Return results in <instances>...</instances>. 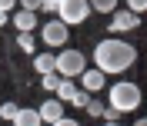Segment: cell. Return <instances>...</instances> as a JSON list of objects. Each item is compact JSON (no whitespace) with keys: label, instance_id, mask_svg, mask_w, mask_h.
Wrapping results in <instances>:
<instances>
[{"label":"cell","instance_id":"cell-1","mask_svg":"<svg viewBox=\"0 0 147 126\" xmlns=\"http://www.w3.org/2000/svg\"><path fill=\"white\" fill-rule=\"evenodd\" d=\"M94 63L97 70L107 76V73H124L137 63V50L127 43V40H117V36H107L94 46Z\"/></svg>","mask_w":147,"mask_h":126},{"label":"cell","instance_id":"cell-2","mask_svg":"<svg viewBox=\"0 0 147 126\" xmlns=\"http://www.w3.org/2000/svg\"><path fill=\"white\" fill-rule=\"evenodd\" d=\"M140 106V86L130 80H120L110 86V109H117V113H130V109Z\"/></svg>","mask_w":147,"mask_h":126},{"label":"cell","instance_id":"cell-3","mask_svg":"<svg viewBox=\"0 0 147 126\" xmlns=\"http://www.w3.org/2000/svg\"><path fill=\"white\" fill-rule=\"evenodd\" d=\"M57 13H60L57 20H60L64 27H77V23H84V20L90 17V3H87V0H60Z\"/></svg>","mask_w":147,"mask_h":126},{"label":"cell","instance_id":"cell-4","mask_svg":"<svg viewBox=\"0 0 147 126\" xmlns=\"http://www.w3.org/2000/svg\"><path fill=\"white\" fill-rule=\"evenodd\" d=\"M87 70V56L80 50H64V53L57 56V76H64V80H74V76H80Z\"/></svg>","mask_w":147,"mask_h":126},{"label":"cell","instance_id":"cell-5","mask_svg":"<svg viewBox=\"0 0 147 126\" xmlns=\"http://www.w3.org/2000/svg\"><path fill=\"white\" fill-rule=\"evenodd\" d=\"M137 27H140V17H137V13H130L127 7H117L114 13H110L107 33H124V30H137Z\"/></svg>","mask_w":147,"mask_h":126},{"label":"cell","instance_id":"cell-6","mask_svg":"<svg viewBox=\"0 0 147 126\" xmlns=\"http://www.w3.org/2000/svg\"><path fill=\"white\" fill-rule=\"evenodd\" d=\"M67 30H70V27H64L60 20H50V23H44L40 36H44L47 46H64V43H67Z\"/></svg>","mask_w":147,"mask_h":126},{"label":"cell","instance_id":"cell-7","mask_svg":"<svg viewBox=\"0 0 147 126\" xmlns=\"http://www.w3.org/2000/svg\"><path fill=\"white\" fill-rule=\"evenodd\" d=\"M104 86H107V76H104V73L97 70V66H94V70L87 66V70L80 73V90H87L90 96H94V93H100Z\"/></svg>","mask_w":147,"mask_h":126},{"label":"cell","instance_id":"cell-8","mask_svg":"<svg viewBox=\"0 0 147 126\" xmlns=\"http://www.w3.org/2000/svg\"><path fill=\"white\" fill-rule=\"evenodd\" d=\"M37 113H40V123H57V119H64V103L60 99H44L37 106Z\"/></svg>","mask_w":147,"mask_h":126},{"label":"cell","instance_id":"cell-9","mask_svg":"<svg viewBox=\"0 0 147 126\" xmlns=\"http://www.w3.org/2000/svg\"><path fill=\"white\" fill-rule=\"evenodd\" d=\"M10 23H13L20 33H30V30L37 27V13H34V10H17V13L10 17Z\"/></svg>","mask_w":147,"mask_h":126},{"label":"cell","instance_id":"cell-10","mask_svg":"<svg viewBox=\"0 0 147 126\" xmlns=\"http://www.w3.org/2000/svg\"><path fill=\"white\" fill-rule=\"evenodd\" d=\"M34 70L44 76V73H57V56L54 53H37L34 56Z\"/></svg>","mask_w":147,"mask_h":126},{"label":"cell","instance_id":"cell-11","mask_svg":"<svg viewBox=\"0 0 147 126\" xmlns=\"http://www.w3.org/2000/svg\"><path fill=\"white\" fill-rule=\"evenodd\" d=\"M13 126H40V113L30 106H20L17 116H13Z\"/></svg>","mask_w":147,"mask_h":126},{"label":"cell","instance_id":"cell-12","mask_svg":"<svg viewBox=\"0 0 147 126\" xmlns=\"http://www.w3.org/2000/svg\"><path fill=\"white\" fill-rule=\"evenodd\" d=\"M74 93H77V86H74L70 80H60V86H57V99H60V103H70Z\"/></svg>","mask_w":147,"mask_h":126},{"label":"cell","instance_id":"cell-13","mask_svg":"<svg viewBox=\"0 0 147 126\" xmlns=\"http://www.w3.org/2000/svg\"><path fill=\"white\" fill-rule=\"evenodd\" d=\"M17 46L24 50V53H34V50H37V40H34V33H17Z\"/></svg>","mask_w":147,"mask_h":126},{"label":"cell","instance_id":"cell-14","mask_svg":"<svg viewBox=\"0 0 147 126\" xmlns=\"http://www.w3.org/2000/svg\"><path fill=\"white\" fill-rule=\"evenodd\" d=\"M90 10H97V13H114V10H117V0H90Z\"/></svg>","mask_w":147,"mask_h":126},{"label":"cell","instance_id":"cell-15","mask_svg":"<svg viewBox=\"0 0 147 126\" xmlns=\"http://www.w3.org/2000/svg\"><path fill=\"white\" fill-rule=\"evenodd\" d=\"M87 103H90V93H87V90H80V86H77V93H74V96H70V106H87Z\"/></svg>","mask_w":147,"mask_h":126},{"label":"cell","instance_id":"cell-16","mask_svg":"<svg viewBox=\"0 0 147 126\" xmlns=\"http://www.w3.org/2000/svg\"><path fill=\"white\" fill-rule=\"evenodd\" d=\"M17 103H3V106H0V119H7V123H13V116H17Z\"/></svg>","mask_w":147,"mask_h":126},{"label":"cell","instance_id":"cell-17","mask_svg":"<svg viewBox=\"0 0 147 126\" xmlns=\"http://www.w3.org/2000/svg\"><path fill=\"white\" fill-rule=\"evenodd\" d=\"M60 80H64V76H57V73H44V90L57 93V86H60Z\"/></svg>","mask_w":147,"mask_h":126},{"label":"cell","instance_id":"cell-18","mask_svg":"<svg viewBox=\"0 0 147 126\" xmlns=\"http://www.w3.org/2000/svg\"><path fill=\"white\" fill-rule=\"evenodd\" d=\"M84 109H87V113H90V116L97 119V116H104V109H107V106H104L100 99H94V96H90V103H87V106H84Z\"/></svg>","mask_w":147,"mask_h":126},{"label":"cell","instance_id":"cell-19","mask_svg":"<svg viewBox=\"0 0 147 126\" xmlns=\"http://www.w3.org/2000/svg\"><path fill=\"white\" fill-rule=\"evenodd\" d=\"M127 10H130V13H137V17H140V13H144V10H147V0H127Z\"/></svg>","mask_w":147,"mask_h":126},{"label":"cell","instance_id":"cell-20","mask_svg":"<svg viewBox=\"0 0 147 126\" xmlns=\"http://www.w3.org/2000/svg\"><path fill=\"white\" fill-rule=\"evenodd\" d=\"M40 3H44V0H20V10H40Z\"/></svg>","mask_w":147,"mask_h":126},{"label":"cell","instance_id":"cell-21","mask_svg":"<svg viewBox=\"0 0 147 126\" xmlns=\"http://www.w3.org/2000/svg\"><path fill=\"white\" fill-rule=\"evenodd\" d=\"M120 116H124V113H117V109H104V119H107V123H120Z\"/></svg>","mask_w":147,"mask_h":126},{"label":"cell","instance_id":"cell-22","mask_svg":"<svg viewBox=\"0 0 147 126\" xmlns=\"http://www.w3.org/2000/svg\"><path fill=\"white\" fill-rule=\"evenodd\" d=\"M13 7H17V0H0V13H10Z\"/></svg>","mask_w":147,"mask_h":126},{"label":"cell","instance_id":"cell-23","mask_svg":"<svg viewBox=\"0 0 147 126\" xmlns=\"http://www.w3.org/2000/svg\"><path fill=\"white\" fill-rule=\"evenodd\" d=\"M40 7H44V10H47V13H54V10H57V7H60V0H44V3H40Z\"/></svg>","mask_w":147,"mask_h":126},{"label":"cell","instance_id":"cell-24","mask_svg":"<svg viewBox=\"0 0 147 126\" xmlns=\"http://www.w3.org/2000/svg\"><path fill=\"white\" fill-rule=\"evenodd\" d=\"M50 126H80L77 119H70V116H64V119H57V123H50Z\"/></svg>","mask_w":147,"mask_h":126},{"label":"cell","instance_id":"cell-25","mask_svg":"<svg viewBox=\"0 0 147 126\" xmlns=\"http://www.w3.org/2000/svg\"><path fill=\"white\" fill-rule=\"evenodd\" d=\"M7 20H10V13H0V27H3V23H7Z\"/></svg>","mask_w":147,"mask_h":126},{"label":"cell","instance_id":"cell-26","mask_svg":"<svg viewBox=\"0 0 147 126\" xmlns=\"http://www.w3.org/2000/svg\"><path fill=\"white\" fill-rule=\"evenodd\" d=\"M134 126H147V116H140V119H137V123H134Z\"/></svg>","mask_w":147,"mask_h":126},{"label":"cell","instance_id":"cell-27","mask_svg":"<svg viewBox=\"0 0 147 126\" xmlns=\"http://www.w3.org/2000/svg\"><path fill=\"white\" fill-rule=\"evenodd\" d=\"M104 126H120V123H104Z\"/></svg>","mask_w":147,"mask_h":126},{"label":"cell","instance_id":"cell-28","mask_svg":"<svg viewBox=\"0 0 147 126\" xmlns=\"http://www.w3.org/2000/svg\"><path fill=\"white\" fill-rule=\"evenodd\" d=\"M87 3H90V0H87Z\"/></svg>","mask_w":147,"mask_h":126}]
</instances>
